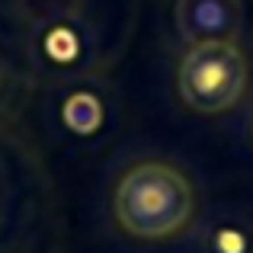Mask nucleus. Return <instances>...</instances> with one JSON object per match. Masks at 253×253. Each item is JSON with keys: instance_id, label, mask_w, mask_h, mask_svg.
Returning a JSON list of instances; mask_svg holds the SVG:
<instances>
[{"instance_id": "2", "label": "nucleus", "mask_w": 253, "mask_h": 253, "mask_svg": "<svg viewBox=\"0 0 253 253\" xmlns=\"http://www.w3.org/2000/svg\"><path fill=\"white\" fill-rule=\"evenodd\" d=\"M247 58L234 42L192 45L179 64V96L196 112H224L244 96Z\"/></svg>"}, {"instance_id": "3", "label": "nucleus", "mask_w": 253, "mask_h": 253, "mask_svg": "<svg viewBox=\"0 0 253 253\" xmlns=\"http://www.w3.org/2000/svg\"><path fill=\"white\" fill-rule=\"evenodd\" d=\"M176 26L186 42H234L244 26L241 0H179Z\"/></svg>"}, {"instance_id": "4", "label": "nucleus", "mask_w": 253, "mask_h": 253, "mask_svg": "<svg viewBox=\"0 0 253 253\" xmlns=\"http://www.w3.org/2000/svg\"><path fill=\"white\" fill-rule=\"evenodd\" d=\"M215 253H247V237L241 234V231H215Z\"/></svg>"}, {"instance_id": "1", "label": "nucleus", "mask_w": 253, "mask_h": 253, "mask_svg": "<svg viewBox=\"0 0 253 253\" xmlns=\"http://www.w3.org/2000/svg\"><path fill=\"white\" fill-rule=\"evenodd\" d=\"M116 218L128 234L161 241L183 231L192 218V186L170 164H138L116 189Z\"/></svg>"}]
</instances>
